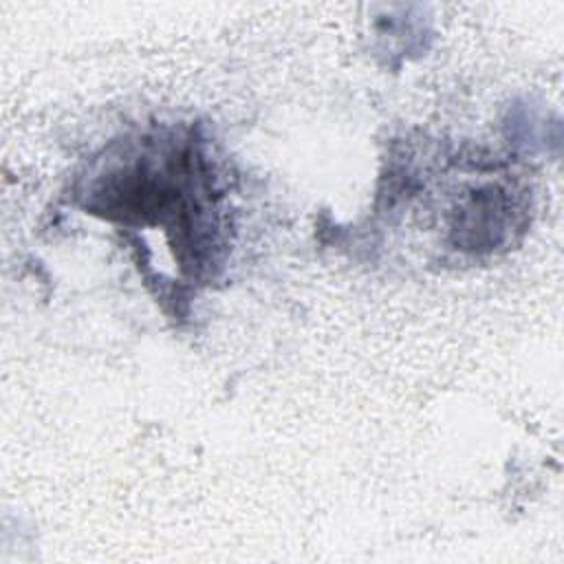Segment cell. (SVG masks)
Wrapping results in <instances>:
<instances>
[{"label":"cell","mask_w":564,"mask_h":564,"mask_svg":"<svg viewBox=\"0 0 564 564\" xmlns=\"http://www.w3.org/2000/svg\"><path fill=\"white\" fill-rule=\"evenodd\" d=\"M214 172L203 141L192 134L145 137L106 170L88 189L86 207L123 225L159 227L178 269L192 280L220 267V212Z\"/></svg>","instance_id":"cell-1"}]
</instances>
